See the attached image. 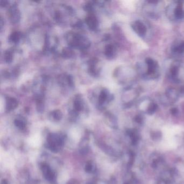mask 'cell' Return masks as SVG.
Segmentation results:
<instances>
[{"instance_id": "3", "label": "cell", "mask_w": 184, "mask_h": 184, "mask_svg": "<svg viewBox=\"0 0 184 184\" xmlns=\"http://www.w3.org/2000/svg\"><path fill=\"white\" fill-rule=\"evenodd\" d=\"M41 168L44 178L51 183H54L56 180V174L50 166L46 163H43L41 165Z\"/></svg>"}, {"instance_id": "11", "label": "cell", "mask_w": 184, "mask_h": 184, "mask_svg": "<svg viewBox=\"0 0 184 184\" xmlns=\"http://www.w3.org/2000/svg\"><path fill=\"white\" fill-rule=\"evenodd\" d=\"M96 20L94 17H89L88 20L87 22L88 24L89 25L90 27L92 28H95L96 26Z\"/></svg>"}, {"instance_id": "24", "label": "cell", "mask_w": 184, "mask_h": 184, "mask_svg": "<svg viewBox=\"0 0 184 184\" xmlns=\"http://www.w3.org/2000/svg\"></svg>"}, {"instance_id": "16", "label": "cell", "mask_w": 184, "mask_h": 184, "mask_svg": "<svg viewBox=\"0 0 184 184\" xmlns=\"http://www.w3.org/2000/svg\"><path fill=\"white\" fill-rule=\"evenodd\" d=\"M80 153L82 154H86L88 153L89 152V147L88 146H83V147H82L80 149Z\"/></svg>"}, {"instance_id": "21", "label": "cell", "mask_w": 184, "mask_h": 184, "mask_svg": "<svg viewBox=\"0 0 184 184\" xmlns=\"http://www.w3.org/2000/svg\"><path fill=\"white\" fill-rule=\"evenodd\" d=\"M67 184H76V181L72 180L69 181Z\"/></svg>"}, {"instance_id": "9", "label": "cell", "mask_w": 184, "mask_h": 184, "mask_svg": "<svg viewBox=\"0 0 184 184\" xmlns=\"http://www.w3.org/2000/svg\"><path fill=\"white\" fill-rule=\"evenodd\" d=\"M157 108H158V106L156 103H150L147 110V113L151 115L156 111Z\"/></svg>"}, {"instance_id": "7", "label": "cell", "mask_w": 184, "mask_h": 184, "mask_svg": "<svg viewBox=\"0 0 184 184\" xmlns=\"http://www.w3.org/2000/svg\"><path fill=\"white\" fill-rule=\"evenodd\" d=\"M172 51L177 54L184 55V41L181 42L178 45L173 46Z\"/></svg>"}, {"instance_id": "10", "label": "cell", "mask_w": 184, "mask_h": 184, "mask_svg": "<svg viewBox=\"0 0 184 184\" xmlns=\"http://www.w3.org/2000/svg\"><path fill=\"white\" fill-rule=\"evenodd\" d=\"M14 124L16 125V126L18 127L20 130H24L25 127V122L21 119H16L14 121Z\"/></svg>"}, {"instance_id": "14", "label": "cell", "mask_w": 184, "mask_h": 184, "mask_svg": "<svg viewBox=\"0 0 184 184\" xmlns=\"http://www.w3.org/2000/svg\"><path fill=\"white\" fill-rule=\"evenodd\" d=\"M114 52V46L111 45H109L106 48V55L108 56L109 57H111L112 56H113Z\"/></svg>"}, {"instance_id": "18", "label": "cell", "mask_w": 184, "mask_h": 184, "mask_svg": "<svg viewBox=\"0 0 184 184\" xmlns=\"http://www.w3.org/2000/svg\"><path fill=\"white\" fill-rule=\"evenodd\" d=\"M171 113L173 114V115H176L178 113V108H171Z\"/></svg>"}, {"instance_id": "13", "label": "cell", "mask_w": 184, "mask_h": 184, "mask_svg": "<svg viewBox=\"0 0 184 184\" xmlns=\"http://www.w3.org/2000/svg\"><path fill=\"white\" fill-rule=\"evenodd\" d=\"M52 116L55 120H59L62 118V114L60 111H55L52 112Z\"/></svg>"}, {"instance_id": "12", "label": "cell", "mask_w": 184, "mask_h": 184, "mask_svg": "<svg viewBox=\"0 0 184 184\" xmlns=\"http://www.w3.org/2000/svg\"><path fill=\"white\" fill-rule=\"evenodd\" d=\"M17 104V103L16 101L14 100V99H11V100H10V102H8V103L7 104V109L8 110H12L16 106Z\"/></svg>"}, {"instance_id": "8", "label": "cell", "mask_w": 184, "mask_h": 184, "mask_svg": "<svg viewBox=\"0 0 184 184\" xmlns=\"http://www.w3.org/2000/svg\"><path fill=\"white\" fill-rule=\"evenodd\" d=\"M85 170L87 173H92L95 170V166L92 161H89L87 162L85 166Z\"/></svg>"}, {"instance_id": "17", "label": "cell", "mask_w": 184, "mask_h": 184, "mask_svg": "<svg viewBox=\"0 0 184 184\" xmlns=\"http://www.w3.org/2000/svg\"><path fill=\"white\" fill-rule=\"evenodd\" d=\"M179 96H184V85L181 86L179 90Z\"/></svg>"}, {"instance_id": "15", "label": "cell", "mask_w": 184, "mask_h": 184, "mask_svg": "<svg viewBox=\"0 0 184 184\" xmlns=\"http://www.w3.org/2000/svg\"><path fill=\"white\" fill-rule=\"evenodd\" d=\"M107 98V93L105 91H103L101 94L100 95V98H99V101L100 103H103L104 102V100H105Z\"/></svg>"}, {"instance_id": "22", "label": "cell", "mask_w": 184, "mask_h": 184, "mask_svg": "<svg viewBox=\"0 0 184 184\" xmlns=\"http://www.w3.org/2000/svg\"><path fill=\"white\" fill-rule=\"evenodd\" d=\"M1 184H8V182H7V181L6 180L4 179V180H3L2 181V182H1Z\"/></svg>"}, {"instance_id": "2", "label": "cell", "mask_w": 184, "mask_h": 184, "mask_svg": "<svg viewBox=\"0 0 184 184\" xmlns=\"http://www.w3.org/2000/svg\"><path fill=\"white\" fill-rule=\"evenodd\" d=\"M145 63L147 66L146 76L149 78L157 77V73L158 70V63L156 61L151 58L147 57L145 59Z\"/></svg>"}, {"instance_id": "23", "label": "cell", "mask_w": 184, "mask_h": 184, "mask_svg": "<svg viewBox=\"0 0 184 184\" xmlns=\"http://www.w3.org/2000/svg\"><path fill=\"white\" fill-rule=\"evenodd\" d=\"M87 184H96L95 183L93 182V181H90L89 183H88Z\"/></svg>"}, {"instance_id": "4", "label": "cell", "mask_w": 184, "mask_h": 184, "mask_svg": "<svg viewBox=\"0 0 184 184\" xmlns=\"http://www.w3.org/2000/svg\"><path fill=\"white\" fill-rule=\"evenodd\" d=\"M131 27L139 36L144 37L146 35L147 28L146 26L141 21H135L131 25Z\"/></svg>"}, {"instance_id": "19", "label": "cell", "mask_w": 184, "mask_h": 184, "mask_svg": "<svg viewBox=\"0 0 184 184\" xmlns=\"http://www.w3.org/2000/svg\"><path fill=\"white\" fill-rule=\"evenodd\" d=\"M108 184H117L116 180L114 178H112L108 181Z\"/></svg>"}, {"instance_id": "6", "label": "cell", "mask_w": 184, "mask_h": 184, "mask_svg": "<svg viewBox=\"0 0 184 184\" xmlns=\"http://www.w3.org/2000/svg\"><path fill=\"white\" fill-rule=\"evenodd\" d=\"M166 96L169 99V100L176 102L178 100L179 97V92H177L175 89L173 88H168L166 91Z\"/></svg>"}, {"instance_id": "1", "label": "cell", "mask_w": 184, "mask_h": 184, "mask_svg": "<svg viewBox=\"0 0 184 184\" xmlns=\"http://www.w3.org/2000/svg\"><path fill=\"white\" fill-rule=\"evenodd\" d=\"M64 142V136L60 134L51 133L48 136L46 146L50 151L57 152L62 149Z\"/></svg>"}, {"instance_id": "20", "label": "cell", "mask_w": 184, "mask_h": 184, "mask_svg": "<svg viewBox=\"0 0 184 184\" xmlns=\"http://www.w3.org/2000/svg\"><path fill=\"white\" fill-rule=\"evenodd\" d=\"M142 120H143V119H142L141 117L140 116H138L136 117L135 118V122L139 123H140L142 122Z\"/></svg>"}, {"instance_id": "5", "label": "cell", "mask_w": 184, "mask_h": 184, "mask_svg": "<svg viewBox=\"0 0 184 184\" xmlns=\"http://www.w3.org/2000/svg\"><path fill=\"white\" fill-rule=\"evenodd\" d=\"M174 10L173 11L174 17L176 19H181L184 17V10L183 9V2L178 1L177 2Z\"/></svg>"}]
</instances>
